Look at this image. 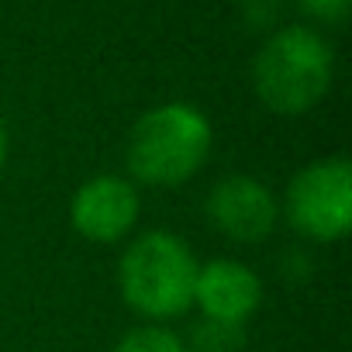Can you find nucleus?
I'll return each mask as SVG.
<instances>
[{
	"label": "nucleus",
	"mask_w": 352,
	"mask_h": 352,
	"mask_svg": "<svg viewBox=\"0 0 352 352\" xmlns=\"http://www.w3.org/2000/svg\"><path fill=\"white\" fill-rule=\"evenodd\" d=\"M214 152L211 118L184 100L148 107L128 135L124 166L135 187L176 190L190 184Z\"/></svg>",
	"instance_id": "f257e3e1"
},
{
	"label": "nucleus",
	"mask_w": 352,
	"mask_h": 352,
	"mask_svg": "<svg viewBox=\"0 0 352 352\" xmlns=\"http://www.w3.org/2000/svg\"><path fill=\"white\" fill-rule=\"evenodd\" d=\"M194 249L166 228L135 235L118 259V290L121 300L145 318V324H166L184 318L194 307L197 280Z\"/></svg>",
	"instance_id": "f03ea898"
},
{
	"label": "nucleus",
	"mask_w": 352,
	"mask_h": 352,
	"mask_svg": "<svg viewBox=\"0 0 352 352\" xmlns=\"http://www.w3.org/2000/svg\"><path fill=\"white\" fill-rule=\"evenodd\" d=\"M335 80V52L321 32L287 25L273 32L252 59V90L270 114L300 118L314 111Z\"/></svg>",
	"instance_id": "7ed1b4c3"
},
{
	"label": "nucleus",
	"mask_w": 352,
	"mask_h": 352,
	"mask_svg": "<svg viewBox=\"0 0 352 352\" xmlns=\"http://www.w3.org/2000/svg\"><path fill=\"white\" fill-rule=\"evenodd\" d=\"M280 218L307 242L335 245L352 228V166L345 155L314 159L290 176Z\"/></svg>",
	"instance_id": "20e7f679"
},
{
	"label": "nucleus",
	"mask_w": 352,
	"mask_h": 352,
	"mask_svg": "<svg viewBox=\"0 0 352 352\" xmlns=\"http://www.w3.org/2000/svg\"><path fill=\"white\" fill-rule=\"evenodd\" d=\"M142 218V197L138 187L128 176L100 173L90 176L87 184L69 201V225L80 239L94 245H121L131 239L135 225Z\"/></svg>",
	"instance_id": "39448f33"
},
{
	"label": "nucleus",
	"mask_w": 352,
	"mask_h": 352,
	"mask_svg": "<svg viewBox=\"0 0 352 352\" xmlns=\"http://www.w3.org/2000/svg\"><path fill=\"white\" fill-rule=\"evenodd\" d=\"M204 211L208 221L239 245H259L280 225V201L263 180L249 173L221 176L204 201Z\"/></svg>",
	"instance_id": "423d86ee"
},
{
	"label": "nucleus",
	"mask_w": 352,
	"mask_h": 352,
	"mask_svg": "<svg viewBox=\"0 0 352 352\" xmlns=\"http://www.w3.org/2000/svg\"><path fill=\"white\" fill-rule=\"evenodd\" d=\"M263 304V280L242 259H211L197 266L194 280V307L208 321L221 324H249V318Z\"/></svg>",
	"instance_id": "0eeeda50"
},
{
	"label": "nucleus",
	"mask_w": 352,
	"mask_h": 352,
	"mask_svg": "<svg viewBox=\"0 0 352 352\" xmlns=\"http://www.w3.org/2000/svg\"><path fill=\"white\" fill-rule=\"evenodd\" d=\"M184 342H187L190 352H242L245 349V328L197 318L194 328L184 335Z\"/></svg>",
	"instance_id": "6e6552de"
},
{
	"label": "nucleus",
	"mask_w": 352,
	"mask_h": 352,
	"mask_svg": "<svg viewBox=\"0 0 352 352\" xmlns=\"http://www.w3.org/2000/svg\"><path fill=\"white\" fill-rule=\"evenodd\" d=\"M111 352H190V349L180 331L166 324H138L128 335H121Z\"/></svg>",
	"instance_id": "1a4fd4ad"
},
{
	"label": "nucleus",
	"mask_w": 352,
	"mask_h": 352,
	"mask_svg": "<svg viewBox=\"0 0 352 352\" xmlns=\"http://www.w3.org/2000/svg\"><path fill=\"white\" fill-rule=\"evenodd\" d=\"M300 11L314 21H324V25H335L349 14V0H297Z\"/></svg>",
	"instance_id": "9d476101"
},
{
	"label": "nucleus",
	"mask_w": 352,
	"mask_h": 352,
	"mask_svg": "<svg viewBox=\"0 0 352 352\" xmlns=\"http://www.w3.org/2000/svg\"><path fill=\"white\" fill-rule=\"evenodd\" d=\"M8 152H11V142H8V124H4V118H0V169H4V162H8Z\"/></svg>",
	"instance_id": "9b49d317"
}]
</instances>
